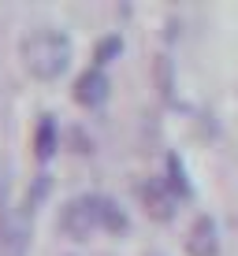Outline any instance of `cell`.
Returning a JSON list of instances; mask_svg holds the SVG:
<instances>
[{"instance_id":"12","label":"cell","mask_w":238,"mask_h":256,"mask_svg":"<svg viewBox=\"0 0 238 256\" xmlns=\"http://www.w3.org/2000/svg\"><path fill=\"white\" fill-rule=\"evenodd\" d=\"M145 256H164V252H145Z\"/></svg>"},{"instance_id":"4","label":"cell","mask_w":238,"mask_h":256,"mask_svg":"<svg viewBox=\"0 0 238 256\" xmlns=\"http://www.w3.org/2000/svg\"><path fill=\"white\" fill-rule=\"evenodd\" d=\"M30 219L26 212H12V216L0 219V256H26V245H30Z\"/></svg>"},{"instance_id":"6","label":"cell","mask_w":238,"mask_h":256,"mask_svg":"<svg viewBox=\"0 0 238 256\" xmlns=\"http://www.w3.org/2000/svg\"><path fill=\"white\" fill-rule=\"evenodd\" d=\"M186 252L190 256H216L219 252V226H216L212 216L201 212V216L190 223V230H186Z\"/></svg>"},{"instance_id":"1","label":"cell","mask_w":238,"mask_h":256,"mask_svg":"<svg viewBox=\"0 0 238 256\" xmlns=\"http://www.w3.org/2000/svg\"><path fill=\"white\" fill-rule=\"evenodd\" d=\"M71 38L64 30H34L19 41V60L38 82H56L71 67Z\"/></svg>"},{"instance_id":"10","label":"cell","mask_w":238,"mask_h":256,"mask_svg":"<svg viewBox=\"0 0 238 256\" xmlns=\"http://www.w3.org/2000/svg\"><path fill=\"white\" fill-rule=\"evenodd\" d=\"M119 52H123V41L116 38V34H112V38H104L101 45H97V56H93V60H97V67H104L112 56H119Z\"/></svg>"},{"instance_id":"8","label":"cell","mask_w":238,"mask_h":256,"mask_svg":"<svg viewBox=\"0 0 238 256\" xmlns=\"http://www.w3.org/2000/svg\"><path fill=\"white\" fill-rule=\"evenodd\" d=\"M34 148H38V160H49V156L56 152V122H52V116H41Z\"/></svg>"},{"instance_id":"9","label":"cell","mask_w":238,"mask_h":256,"mask_svg":"<svg viewBox=\"0 0 238 256\" xmlns=\"http://www.w3.org/2000/svg\"><path fill=\"white\" fill-rule=\"evenodd\" d=\"M167 182L179 197H190V182H186V167H182L179 156H167Z\"/></svg>"},{"instance_id":"7","label":"cell","mask_w":238,"mask_h":256,"mask_svg":"<svg viewBox=\"0 0 238 256\" xmlns=\"http://www.w3.org/2000/svg\"><path fill=\"white\" fill-rule=\"evenodd\" d=\"M127 226H130L127 212H123L112 197H104V193H101V230H108V234H123Z\"/></svg>"},{"instance_id":"5","label":"cell","mask_w":238,"mask_h":256,"mask_svg":"<svg viewBox=\"0 0 238 256\" xmlns=\"http://www.w3.org/2000/svg\"><path fill=\"white\" fill-rule=\"evenodd\" d=\"M108 90H112V82H108V74H104V67H90V70H82L78 74V82H75V100L82 104V108H101L104 100H108Z\"/></svg>"},{"instance_id":"2","label":"cell","mask_w":238,"mask_h":256,"mask_svg":"<svg viewBox=\"0 0 238 256\" xmlns=\"http://www.w3.org/2000/svg\"><path fill=\"white\" fill-rule=\"evenodd\" d=\"M56 226L71 242H86L93 230H101V193H78V197H71L60 208Z\"/></svg>"},{"instance_id":"3","label":"cell","mask_w":238,"mask_h":256,"mask_svg":"<svg viewBox=\"0 0 238 256\" xmlns=\"http://www.w3.org/2000/svg\"><path fill=\"white\" fill-rule=\"evenodd\" d=\"M138 200H142L145 216L156 223H171L175 208H179V193L171 190L167 178H142L138 182Z\"/></svg>"},{"instance_id":"11","label":"cell","mask_w":238,"mask_h":256,"mask_svg":"<svg viewBox=\"0 0 238 256\" xmlns=\"http://www.w3.org/2000/svg\"><path fill=\"white\" fill-rule=\"evenodd\" d=\"M156 74H160V90H164V96H171V64H167V56H160V64H156Z\"/></svg>"}]
</instances>
